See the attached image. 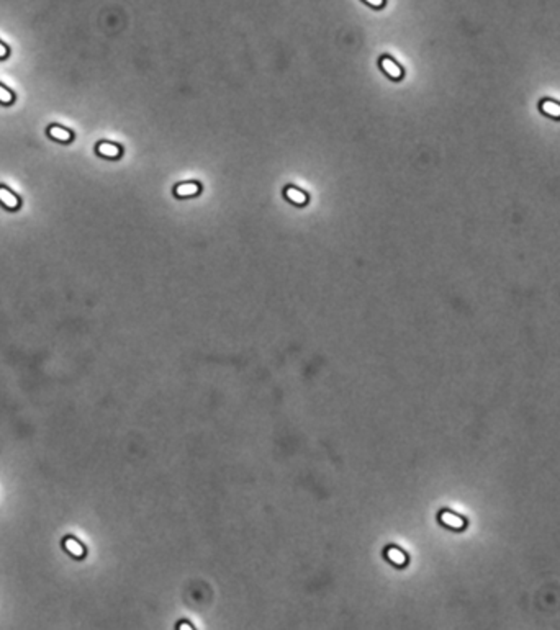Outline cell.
Wrapping results in <instances>:
<instances>
[{"label":"cell","instance_id":"11","mask_svg":"<svg viewBox=\"0 0 560 630\" xmlns=\"http://www.w3.org/2000/svg\"><path fill=\"white\" fill-rule=\"evenodd\" d=\"M285 193H287V197H289V195H295V200H293L295 203H300V205H301V203H305V201H307V195H305V193H301V192L295 190V189H289Z\"/></svg>","mask_w":560,"mask_h":630},{"label":"cell","instance_id":"4","mask_svg":"<svg viewBox=\"0 0 560 630\" xmlns=\"http://www.w3.org/2000/svg\"><path fill=\"white\" fill-rule=\"evenodd\" d=\"M48 135H49L53 139L59 141V143H69V141L72 139V133H71V131L66 129V128H62V126H56V124H54V126H49Z\"/></svg>","mask_w":560,"mask_h":630},{"label":"cell","instance_id":"10","mask_svg":"<svg viewBox=\"0 0 560 630\" xmlns=\"http://www.w3.org/2000/svg\"><path fill=\"white\" fill-rule=\"evenodd\" d=\"M12 102H13V93L9 89H5L4 85H0V103L9 105Z\"/></svg>","mask_w":560,"mask_h":630},{"label":"cell","instance_id":"13","mask_svg":"<svg viewBox=\"0 0 560 630\" xmlns=\"http://www.w3.org/2000/svg\"><path fill=\"white\" fill-rule=\"evenodd\" d=\"M365 2L367 4H370V5H375V7H380L384 4V0H365Z\"/></svg>","mask_w":560,"mask_h":630},{"label":"cell","instance_id":"2","mask_svg":"<svg viewBox=\"0 0 560 630\" xmlns=\"http://www.w3.org/2000/svg\"><path fill=\"white\" fill-rule=\"evenodd\" d=\"M0 203L9 209H17L20 206V198L15 195V193H12L9 189L0 187Z\"/></svg>","mask_w":560,"mask_h":630},{"label":"cell","instance_id":"8","mask_svg":"<svg viewBox=\"0 0 560 630\" xmlns=\"http://www.w3.org/2000/svg\"><path fill=\"white\" fill-rule=\"evenodd\" d=\"M387 558L390 560L392 563H395V565H404L406 563V555L403 554V550H400V548H395V547H392V548H388L387 550Z\"/></svg>","mask_w":560,"mask_h":630},{"label":"cell","instance_id":"3","mask_svg":"<svg viewBox=\"0 0 560 630\" xmlns=\"http://www.w3.org/2000/svg\"><path fill=\"white\" fill-rule=\"evenodd\" d=\"M439 519H441L442 524L450 527V529H462L465 526V520L461 516H457V514H454V512H449V511L441 512Z\"/></svg>","mask_w":560,"mask_h":630},{"label":"cell","instance_id":"5","mask_svg":"<svg viewBox=\"0 0 560 630\" xmlns=\"http://www.w3.org/2000/svg\"><path fill=\"white\" fill-rule=\"evenodd\" d=\"M97 152H98L100 155H104V158L115 159V158H118V155L121 154V149H120V146H116V144H113V143H100V144L97 146Z\"/></svg>","mask_w":560,"mask_h":630},{"label":"cell","instance_id":"6","mask_svg":"<svg viewBox=\"0 0 560 630\" xmlns=\"http://www.w3.org/2000/svg\"><path fill=\"white\" fill-rule=\"evenodd\" d=\"M380 64H382L384 71L390 77H393V79H398V77H401V67L398 64H395L392 59L384 58L382 61H380Z\"/></svg>","mask_w":560,"mask_h":630},{"label":"cell","instance_id":"9","mask_svg":"<svg viewBox=\"0 0 560 630\" xmlns=\"http://www.w3.org/2000/svg\"><path fill=\"white\" fill-rule=\"evenodd\" d=\"M198 190H200V185L190 182V183H181L175 189V193L179 197H187V195H195Z\"/></svg>","mask_w":560,"mask_h":630},{"label":"cell","instance_id":"12","mask_svg":"<svg viewBox=\"0 0 560 630\" xmlns=\"http://www.w3.org/2000/svg\"><path fill=\"white\" fill-rule=\"evenodd\" d=\"M7 54H9V48H7L4 43H0V59L7 58Z\"/></svg>","mask_w":560,"mask_h":630},{"label":"cell","instance_id":"1","mask_svg":"<svg viewBox=\"0 0 560 630\" xmlns=\"http://www.w3.org/2000/svg\"><path fill=\"white\" fill-rule=\"evenodd\" d=\"M62 545H64V548L67 550L69 555H72V557H75V558H82V557L85 555L84 545H82V543L77 540V539H74V537H66L64 542H62Z\"/></svg>","mask_w":560,"mask_h":630},{"label":"cell","instance_id":"7","mask_svg":"<svg viewBox=\"0 0 560 630\" xmlns=\"http://www.w3.org/2000/svg\"><path fill=\"white\" fill-rule=\"evenodd\" d=\"M541 110L552 118H560V103L554 102V100H544L541 103Z\"/></svg>","mask_w":560,"mask_h":630}]
</instances>
